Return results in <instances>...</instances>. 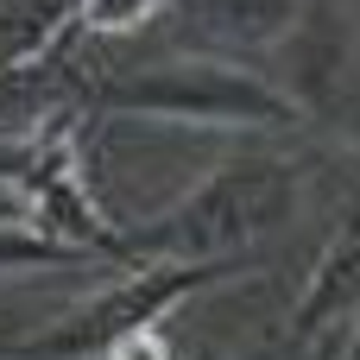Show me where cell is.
<instances>
[{"label": "cell", "instance_id": "8", "mask_svg": "<svg viewBox=\"0 0 360 360\" xmlns=\"http://www.w3.org/2000/svg\"><path fill=\"white\" fill-rule=\"evenodd\" d=\"M158 13V0H76V19L89 32H133Z\"/></svg>", "mask_w": 360, "mask_h": 360}, {"label": "cell", "instance_id": "3", "mask_svg": "<svg viewBox=\"0 0 360 360\" xmlns=\"http://www.w3.org/2000/svg\"><path fill=\"white\" fill-rule=\"evenodd\" d=\"M108 108L120 114H171V120H247V127H291L297 101L272 95L259 76L221 70V63H171V70H139L101 89Z\"/></svg>", "mask_w": 360, "mask_h": 360}, {"label": "cell", "instance_id": "6", "mask_svg": "<svg viewBox=\"0 0 360 360\" xmlns=\"http://www.w3.org/2000/svg\"><path fill=\"white\" fill-rule=\"evenodd\" d=\"M190 6L215 38H247V44L278 38L291 19V0H190Z\"/></svg>", "mask_w": 360, "mask_h": 360}, {"label": "cell", "instance_id": "4", "mask_svg": "<svg viewBox=\"0 0 360 360\" xmlns=\"http://www.w3.org/2000/svg\"><path fill=\"white\" fill-rule=\"evenodd\" d=\"M348 304H360V247H329V259L316 266V278H310V297L297 304V323H291V335H310V329H323L329 316H342Z\"/></svg>", "mask_w": 360, "mask_h": 360}, {"label": "cell", "instance_id": "10", "mask_svg": "<svg viewBox=\"0 0 360 360\" xmlns=\"http://www.w3.org/2000/svg\"><path fill=\"white\" fill-rule=\"evenodd\" d=\"M13 342H19V335H13V329H0V360L13 354Z\"/></svg>", "mask_w": 360, "mask_h": 360}, {"label": "cell", "instance_id": "7", "mask_svg": "<svg viewBox=\"0 0 360 360\" xmlns=\"http://www.w3.org/2000/svg\"><path fill=\"white\" fill-rule=\"evenodd\" d=\"M101 253H82V247H63L57 234H0V272L13 266H89Z\"/></svg>", "mask_w": 360, "mask_h": 360}, {"label": "cell", "instance_id": "5", "mask_svg": "<svg viewBox=\"0 0 360 360\" xmlns=\"http://www.w3.org/2000/svg\"><path fill=\"white\" fill-rule=\"evenodd\" d=\"M70 6L76 0H0V70L44 51L57 38V25L70 19Z\"/></svg>", "mask_w": 360, "mask_h": 360}, {"label": "cell", "instance_id": "2", "mask_svg": "<svg viewBox=\"0 0 360 360\" xmlns=\"http://www.w3.org/2000/svg\"><path fill=\"white\" fill-rule=\"evenodd\" d=\"M240 266H253V253L209 259V266H146L139 278H127V285H114V291H95V297H89V304H76L70 316H57V323L32 329V335H19L6 360H82V354H114L120 342L146 335V329H152V316H158V310H171L184 291H196V285H209V278H221V272H240Z\"/></svg>", "mask_w": 360, "mask_h": 360}, {"label": "cell", "instance_id": "11", "mask_svg": "<svg viewBox=\"0 0 360 360\" xmlns=\"http://www.w3.org/2000/svg\"><path fill=\"white\" fill-rule=\"evenodd\" d=\"M342 360H360V342H354V348H348V354H342Z\"/></svg>", "mask_w": 360, "mask_h": 360}, {"label": "cell", "instance_id": "9", "mask_svg": "<svg viewBox=\"0 0 360 360\" xmlns=\"http://www.w3.org/2000/svg\"><path fill=\"white\" fill-rule=\"evenodd\" d=\"M114 360H165V348H158V342H152V329H146V335L120 342V348H114Z\"/></svg>", "mask_w": 360, "mask_h": 360}, {"label": "cell", "instance_id": "1", "mask_svg": "<svg viewBox=\"0 0 360 360\" xmlns=\"http://www.w3.org/2000/svg\"><path fill=\"white\" fill-rule=\"evenodd\" d=\"M285 215H291V171L285 165H259V158H234L215 177H202L165 221L127 228L120 234V259H165V266L234 259V247H247L253 234L278 228Z\"/></svg>", "mask_w": 360, "mask_h": 360}]
</instances>
